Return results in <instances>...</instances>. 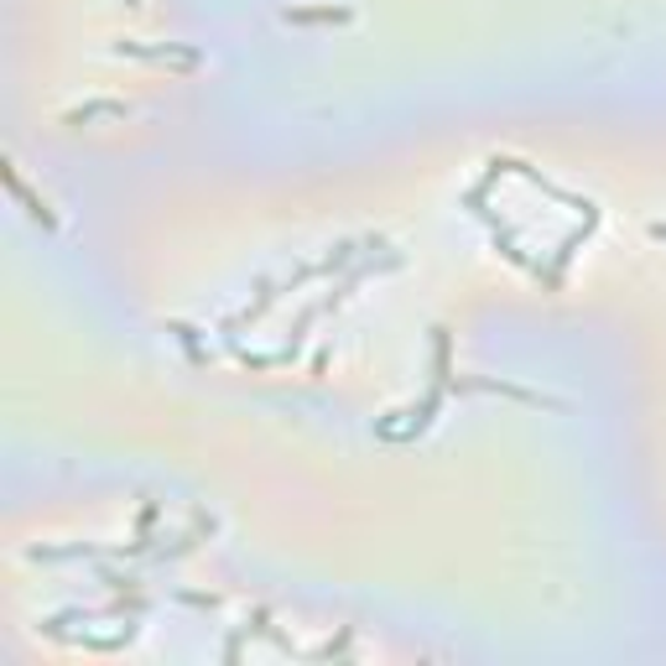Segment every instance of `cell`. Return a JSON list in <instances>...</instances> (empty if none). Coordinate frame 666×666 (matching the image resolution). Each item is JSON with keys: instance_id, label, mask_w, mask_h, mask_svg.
Returning a JSON list of instances; mask_svg holds the SVG:
<instances>
[{"instance_id": "cell-1", "label": "cell", "mask_w": 666, "mask_h": 666, "mask_svg": "<svg viewBox=\"0 0 666 666\" xmlns=\"http://www.w3.org/2000/svg\"><path fill=\"white\" fill-rule=\"evenodd\" d=\"M437 407H443V386H432L417 407H401V411H386L381 422H375V432L386 437V443H411V437H422V432L432 428V417H437Z\"/></svg>"}, {"instance_id": "cell-2", "label": "cell", "mask_w": 666, "mask_h": 666, "mask_svg": "<svg viewBox=\"0 0 666 666\" xmlns=\"http://www.w3.org/2000/svg\"><path fill=\"white\" fill-rule=\"evenodd\" d=\"M115 58H136V63H177L183 73H194V68H203V52L188 43H115L109 47Z\"/></svg>"}, {"instance_id": "cell-3", "label": "cell", "mask_w": 666, "mask_h": 666, "mask_svg": "<svg viewBox=\"0 0 666 666\" xmlns=\"http://www.w3.org/2000/svg\"><path fill=\"white\" fill-rule=\"evenodd\" d=\"M0 173H5V188H11V198H16V203H22L26 214L37 219V224H43V230H58V224H63V219L52 214V203H47V198H37L32 188H26V177L16 173V162H11V156L0 162Z\"/></svg>"}, {"instance_id": "cell-4", "label": "cell", "mask_w": 666, "mask_h": 666, "mask_svg": "<svg viewBox=\"0 0 666 666\" xmlns=\"http://www.w3.org/2000/svg\"><path fill=\"white\" fill-rule=\"evenodd\" d=\"M281 22L287 26H349L354 11H349V5H287Z\"/></svg>"}, {"instance_id": "cell-5", "label": "cell", "mask_w": 666, "mask_h": 666, "mask_svg": "<svg viewBox=\"0 0 666 666\" xmlns=\"http://www.w3.org/2000/svg\"><path fill=\"white\" fill-rule=\"evenodd\" d=\"M130 105L126 100H84V105L63 109V126H89V120H126Z\"/></svg>"}, {"instance_id": "cell-6", "label": "cell", "mask_w": 666, "mask_h": 666, "mask_svg": "<svg viewBox=\"0 0 666 666\" xmlns=\"http://www.w3.org/2000/svg\"><path fill=\"white\" fill-rule=\"evenodd\" d=\"M448 381H453V334L432 328V386L448 390Z\"/></svg>"}, {"instance_id": "cell-7", "label": "cell", "mask_w": 666, "mask_h": 666, "mask_svg": "<svg viewBox=\"0 0 666 666\" xmlns=\"http://www.w3.org/2000/svg\"><path fill=\"white\" fill-rule=\"evenodd\" d=\"M167 328L177 334V344H183L188 354H194V365H203V360H209V354L198 349V328H194V323H167Z\"/></svg>"}, {"instance_id": "cell-8", "label": "cell", "mask_w": 666, "mask_h": 666, "mask_svg": "<svg viewBox=\"0 0 666 666\" xmlns=\"http://www.w3.org/2000/svg\"><path fill=\"white\" fill-rule=\"evenodd\" d=\"M651 239H666V219H656V224H651Z\"/></svg>"}, {"instance_id": "cell-9", "label": "cell", "mask_w": 666, "mask_h": 666, "mask_svg": "<svg viewBox=\"0 0 666 666\" xmlns=\"http://www.w3.org/2000/svg\"><path fill=\"white\" fill-rule=\"evenodd\" d=\"M126 5H130V11H141V0H126Z\"/></svg>"}]
</instances>
